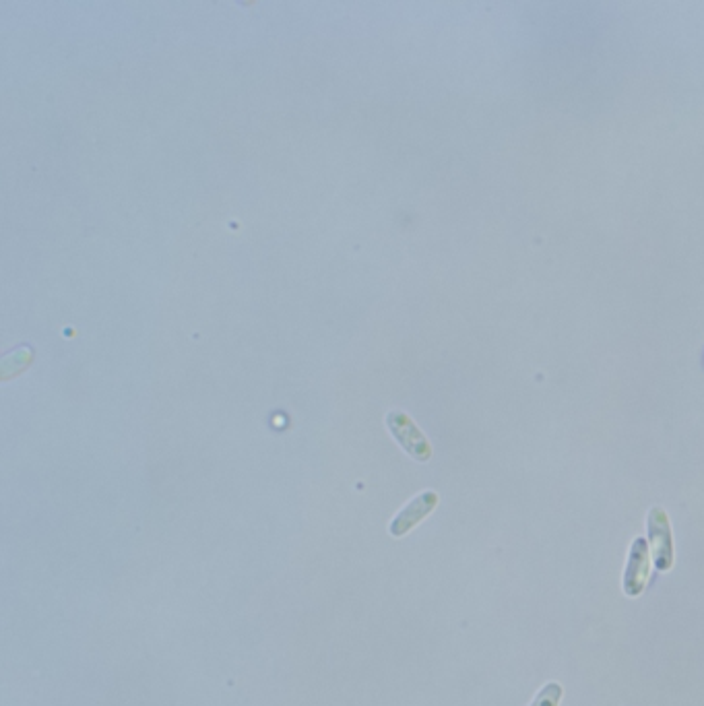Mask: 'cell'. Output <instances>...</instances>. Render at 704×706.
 <instances>
[{
  "label": "cell",
  "instance_id": "5b68a950",
  "mask_svg": "<svg viewBox=\"0 0 704 706\" xmlns=\"http://www.w3.org/2000/svg\"><path fill=\"white\" fill-rule=\"evenodd\" d=\"M562 694H564L562 686L558 682H550V684H546L537 692V696L533 698L531 706H560Z\"/></svg>",
  "mask_w": 704,
  "mask_h": 706
},
{
  "label": "cell",
  "instance_id": "7a4b0ae2",
  "mask_svg": "<svg viewBox=\"0 0 704 706\" xmlns=\"http://www.w3.org/2000/svg\"><path fill=\"white\" fill-rule=\"evenodd\" d=\"M387 428L395 436V440L405 448V453L415 461L426 463L432 457V446L422 434V430L413 424L411 417L403 411L387 413Z\"/></svg>",
  "mask_w": 704,
  "mask_h": 706
},
{
  "label": "cell",
  "instance_id": "6da1fadb",
  "mask_svg": "<svg viewBox=\"0 0 704 706\" xmlns=\"http://www.w3.org/2000/svg\"><path fill=\"white\" fill-rule=\"evenodd\" d=\"M649 541L653 545V564L659 572L674 568V533L667 512L661 506H655L647 515Z\"/></svg>",
  "mask_w": 704,
  "mask_h": 706
},
{
  "label": "cell",
  "instance_id": "277c9868",
  "mask_svg": "<svg viewBox=\"0 0 704 706\" xmlns=\"http://www.w3.org/2000/svg\"><path fill=\"white\" fill-rule=\"evenodd\" d=\"M436 506H438V494L436 492L426 490V492L418 494L413 500H409L405 504V508L401 512H397L395 519L389 525V533L393 537H403L413 527H418Z\"/></svg>",
  "mask_w": 704,
  "mask_h": 706
},
{
  "label": "cell",
  "instance_id": "3957f363",
  "mask_svg": "<svg viewBox=\"0 0 704 706\" xmlns=\"http://www.w3.org/2000/svg\"><path fill=\"white\" fill-rule=\"evenodd\" d=\"M651 574V554H649V543L643 537H636L630 543L628 552V562L624 570V593L628 597H638L643 595Z\"/></svg>",
  "mask_w": 704,
  "mask_h": 706
}]
</instances>
